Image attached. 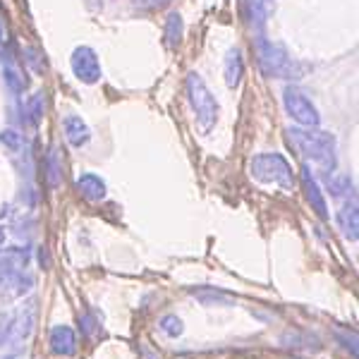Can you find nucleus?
I'll return each mask as SVG.
<instances>
[{
  "instance_id": "nucleus-28",
  "label": "nucleus",
  "mask_w": 359,
  "mask_h": 359,
  "mask_svg": "<svg viewBox=\"0 0 359 359\" xmlns=\"http://www.w3.org/2000/svg\"><path fill=\"white\" fill-rule=\"evenodd\" d=\"M139 3H149V5H165V3H170V0H139Z\"/></svg>"
},
{
  "instance_id": "nucleus-12",
  "label": "nucleus",
  "mask_w": 359,
  "mask_h": 359,
  "mask_svg": "<svg viewBox=\"0 0 359 359\" xmlns=\"http://www.w3.org/2000/svg\"><path fill=\"white\" fill-rule=\"evenodd\" d=\"M34 318H36L34 304H29L27 309L20 311V316L13 318V328H10V343H13V345H22V343H25V340L34 331Z\"/></svg>"
},
{
  "instance_id": "nucleus-8",
  "label": "nucleus",
  "mask_w": 359,
  "mask_h": 359,
  "mask_svg": "<svg viewBox=\"0 0 359 359\" xmlns=\"http://www.w3.org/2000/svg\"><path fill=\"white\" fill-rule=\"evenodd\" d=\"M245 8H247V20L257 32H264V27L269 25L271 15L276 10L273 0H245Z\"/></svg>"
},
{
  "instance_id": "nucleus-5",
  "label": "nucleus",
  "mask_w": 359,
  "mask_h": 359,
  "mask_svg": "<svg viewBox=\"0 0 359 359\" xmlns=\"http://www.w3.org/2000/svg\"><path fill=\"white\" fill-rule=\"evenodd\" d=\"M283 106H285L287 115H290L297 125H302V127L321 125V113H318L314 101H311L299 86H292V84L285 86V91H283Z\"/></svg>"
},
{
  "instance_id": "nucleus-25",
  "label": "nucleus",
  "mask_w": 359,
  "mask_h": 359,
  "mask_svg": "<svg viewBox=\"0 0 359 359\" xmlns=\"http://www.w3.org/2000/svg\"><path fill=\"white\" fill-rule=\"evenodd\" d=\"M10 328H13V314H0V347L10 340Z\"/></svg>"
},
{
  "instance_id": "nucleus-16",
  "label": "nucleus",
  "mask_w": 359,
  "mask_h": 359,
  "mask_svg": "<svg viewBox=\"0 0 359 359\" xmlns=\"http://www.w3.org/2000/svg\"><path fill=\"white\" fill-rule=\"evenodd\" d=\"M184 34V25H182V15L180 13H170L165 20V43L168 48H177L180 41H182Z\"/></svg>"
},
{
  "instance_id": "nucleus-3",
  "label": "nucleus",
  "mask_w": 359,
  "mask_h": 359,
  "mask_svg": "<svg viewBox=\"0 0 359 359\" xmlns=\"http://www.w3.org/2000/svg\"><path fill=\"white\" fill-rule=\"evenodd\" d=\"M184 89H187L189 106H192V111H194V118H196V125H199V130L201 132H211V127L216 125V120H218V101H216V96L211 94V89H208L206 82L196 72L187 74Z\"/></svg>"
},
{
  "instance_id": "nucleus-18",
  "label": "nucleus",
  "mask_w": 359,
  "mask_h": 359,
  "mask_svg": "<svg viewBox=\"0 0 359 359\" xmlns=\"http://www.w3.org/2000/svg\"><path fill=\"white\" fill-rule=\"evenodd\" d=\"M60 177H62V165H60V158H57V151L50 149L48 156H46V180H48L50 187H57L60 184Z\"/></svg>"
},
{
  "instance_id": "nucleus-14",
  "label": "nucleus",
  "mask_w": 359,
  "mask_h": 359,
  "mask_svg": "<svg viewBox=\"0 0 359 359\" xmlns=\"http://www.w3.org/2000/svg\"><path fill=\"white\" fill-rule=\"evenodd\" d=\"M27 262H29L27 249H13L8 257L0 259V285H5L10 278L20 273V271L27 266Z\"/></svg>"
},
{
  "instance_id": "nucleus-20",
  "label": "nucleus",
  "mask_w": 359,
  "mask_h": 359,
  "mask_svg": "<svg viewBox=\"0 0 359 359\" xmlns=\"http://www.w3.org/2000/svg\"><path fill=\"white\" fill-rule=\"evenodd\" d=\"M27 113H29V120H32L34 125L41 123L43 115H46V94L43 91H39V94L32 96V101H29V106H27Z\"/></svg>"
},
{
  "instance_id": "nucleus-6",
  "label": "nucleus",
  "mask_w": 359,
  "mask_h": 359,
  "mask_svg": "<svg viewBox=\"0 0 359 359\" xmlns=\"http://www.w3.org/2000/svg\"><path fill=\"white\" fill-rule=\"evenodd\" d=\"M69 67H72V74L77 77V82L82 84H96L98 79L103 77V67L101 60H98L96 50L89 48V46H77L69 55Z\"/></svg>"
},
{
  "instance_id": "nucleus-29",
  "label": "nucleus",
  "mask_w": 359,
  "mask_h": 359,
  "mask_svg": "<svg viewBox=\"0 0 359 359\" xmlns=\"http://www.w3.org/2000/svg\"><path fill=\"white\" fill-rule=\"evenodd\" d=\"M0 242H5V230H0Z\"/></svg>"
},
{
  "instance_id": "nucleus-4",
  "label": "nucleus",
  "mask_w": 359,
  "mask_h": 359,
  "mask_svg": "<svg viewBox=\"0 0 359 359\" xmlns=\"http://www.w3.org/2000/svg\"><path fill=\"white\" fill-rule=\"evenodd\" d=\"M249 170H252V177H257L259 182L276 184V187H283V189H290L294 182L292 168L280 154L254 156L252 163H249Z\"/></svg>"
},
{
  "instance_id": "nucleus-23",
  "label": "nucleus",
  "mask_w": 359,
  "mask_h": 359,
  "mask_svg": "<svg viewBox=\"0 0 359 359\" xmlns=\"http://www.w3.org/2000/svg\"><path fill=\"white\" fill-rule=\"evenodd\" d=\"M158 326H161V331H163L165 335H170V338H177V335H182V331H184L182 321H180L175 314L163 316V318H161Z\"/></svg>"
},
{
  "instance_id": "nucleus-2",
  "label": "nucleus",
  "mask_w": 359,
  "mask_h": 359,
  "mask_svg": "<svg viewBox=\"0 0 359 359\" xmlns=\"http://www.w3.org/2000/svg\"><path fill=\"white\" fill-rule=\"evenodd\" d=\"M257 57L259 67L269 79H299L302 67L294 57L283 48L280 43H273L269 39H257Z\"/></svg>"
},
{
  "instance_id": "nucleus-11",
  "label": "nucleus",
  "mask_w": 359,
  "mask_h": 359,
  "mask_svg": "<svg viewBox=\"0 0 359 359\" xmlns=\"http://www.w3.org/2000/svg\"><path fill=\"white\" fill-rule=\"evenodd\" d=\"M50 350L60 357H72L77 352V338L69 326H55L50 331Z\"/></svg>"
},
{
  "instance_id": "nucleus-15",
  "label": "nucleus",
  "mask_w": 359,
  "mask_h": 359,
  "mask_svg": "<svg viewBox=\"0 0 359 359\" xmlns=\"http://www.w3.org/2000/svg\"><path fill=\"white\" fill-rule=\"evenodd\" d=\"M338 225H340V230H343V235L347 237V240L357 242V237H359V213H357L355 201L343 206L338 211Z\"/></svg>"
},
{
  "instance_id": "nucleus-13",
  "label": "nucleus",
  "mask_w": 359,
  "mask_h": 359,
  "mask_svg": "<svg viewBox=\"0 0 359 359\" xmlns=\"http://www.w3.org/2000/svg\"><path fill=\"white\" fill-rule=\"evenodd\" d=\"M223 74H225V84H228L230 89L240 86L242 74H245V60H242V50L240 48H230L228 50L225 62H223Z\"/></svg>"
},
{
  "instance_id": "nucleus-17",
  "label": "nucleus",
  "mask_w": 359,
  "mask_h": 359,
  "mask_svg": "<svg viewBox=\"0 0 359 359\" xmlns=\"http://www.w3.org/2000/svg\"><path fill=\"white\" fill-rule=\"evenodd\" d=\"M192 294L196 299H199L201 304H206V306H213V304H218V306H228V304H233L235 299L230 297V294H225L221 290H216V287H201V290H192Z\"/></svg>"
},
{
  "instance_id": "nucleus-27",
  "label": "nucleus",
  "mask_w": 359,
  "mask_h": 359,
  "mask_svg": "<svg viewBox=\"0 0 359 359\" xmlns=\"http://www.w3.org/2000/svg\"><path fill=\"white\" fill-rule=\"evenodd\" d=\"M82 323H84V333H86V335L94 333V318H91V316H84V318H82Z\"/></svg>"
},
{
  "instance_id": "nucleus-30",
  "label": "nucleus",
  "mask_w": 359,
  "mask_h": 359,
  "mask_svg": "<svg viewBox=\"0 0 359 359\" xmlns=\"http://www.w3.org/2000/svg\"><path fill=\"white\" fill-rule=\"evenodd\" d=\"M0 41H3V25H0Z\"/></svg>"
},
{
  "instance_id": "nucleus-9",
  "label": "nucleus",
  "mask_w": 359,
  "mask_h": 359,
  "mask_svg": "<svg viewBox=\"0 0 359 359\" xmlns=\"http://www.w3.org/2000/svg\"><path fill=\"white\" fill-rule=\"evenodd\" d=\"M62 127H65V139L69 142V147L82 149V147L89 144L91 130H89V125H86L84 120L79 118V115H67L65 123H62Z\"/></svg>"
},
{
  "instance_id": "nucleus-26",
  "label": "nucleus",
  "mask_w": 359,
  "mask_h": 359,
  "mask_svg": "<svg viewBox=\"0 0 359 359\" xmlns=\"http://www.w3.org/2000/svg\"><path fill=\"white\" fill-rule=\"evenodd\" d=\"M340 343H345L347 350H352V355H357V338L355 335H338Z\"/></svg>"
},
{
  "instance_id": "nucleus-19",
  "label": "nucleus",
  "mask_w": 359,
  "mask_h": 359,
  "mask_svg": "<svg viewBox=\"0 0 359 359\" xmlns=\"http://www.w3.org/2000/svg\"><path fill=\"white\" fill-rule=\"evenodd\" d=\"M3 77H5V84H8V89L13 91V94H25V91H27V79L22 77V72L15 65L5 67Z\"/></svg>"
},
{
  "instance_id": "nucleus-24",
  "label": "nucleus",
  "mask_w": 359,
  "mask_h": 359,
  "mask_svg": "<svg viewBox=\"0 0 359 359\" xmlns=\"http://www.w3.org/2000/svg\"><path fill=\"white\" fill-rule=\"evenodd\" d=\"M0 142H3L5 147L10 149V151H20L25 137H22L17 130H3V132H0Z\"/></svg>"
},
{
  "instance_id": "nucleus-7",
  "label": "nucleus",
  "mask_w": 359,
  "mask_h": 359,
  "mask_svg": "<svg viewBox=\"0 0 359 359\" xmlns=\"http://www.w3.org/2000/svg\"><path fill=\"white\" fill-rule=\"evenodd\" d=\"M302 187L306 192V201L311 204V208L316 211L318 218H328V204H326V196H323L321 187H318L316 177L311 175V168L304 165L302 168Z\"/></svg>"
},
{
  "instance_id": "nucleus-10",
  "label": "nucleus",
  "mask_w": 359,
  "mask_h": 359,
  "mask_svg": "<svg viewBox=\"0 0 359 359\" xmlns=\"http://www.w3.org/2000/svg\"><path fill=\"white\" fill-rule=\"evenodd\" d=\"M77 192L84 196L86 201H103L108 194V187L101 177L94 175V172H84V175L77 177Z\"/></svg>"
},
{
  "instance_id": "nucleus-22",
  "label": "nucleus",
  "mask_w": 359,
  "mask_h": 359,
  "mask_svg": "<svg viewBox=\"0 0 359 359\" xmlns=\"http://www.w3.org/2000/svg\"><path fill=\"white\" fill-rule=\"evenodd\" d=\"M32 285H34V278L25 276L22 271L5 283V287H10V294H15V297H17V294H25L27 290H32Z\"/></svg>"
},
{
  "instance_id": "nucleus-21",
  "label": "nucleus",
  "mask_w": 359,
  "mask_h": 359,
  "mask_svg": "<svg viewBox=\"0 0 359 359\" xmlns=\"http://www.w3.org/2000/svg\"><path fill=\"white\" fill-rule=\"evenodd\" d=\"M328 187H331V194L333 196H350L355 192V184L347 175H333L328 180Z\"/></svg>"
},
{
  "instance_id": "nucleus-1",
  "label": "nucleus",
  "mask_w": 359,
  "mask_h": 359,
  "mask_svg": "<svg viewBox=\"0 0 359 359\" xmlns=\"http://www.w3.org/2000/svg\"><path fill=\"white\" fill-rule=\"evenodd\" d=\"M287 139L294 151L304 158L314 161L326 170L335 165V137L328 132H321L318 127H292L287 130Z\"/></svg>"
}]
</instances>
